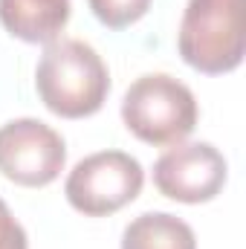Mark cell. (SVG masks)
Here are the masks:
<instances>
[{"label":"cell","mask_w":246,"mask_h":249,"mask_svg":"<svg viewBox=\"0 0 246 249\" xmlns=\"http://www.w3.org/2000/svg\"><path fill=\"white\" fill-rule=\"evenodd\" d=\"M87 3L107 29H124L136 23L151 6V0H87Z\"/></svg>","instance_id":"9c48e42d"},{"label":"cell","mask_w":246,"mask_h":249,"mask_svg":"<svg viewBox=\"0 0 246 249\" xmlns=\"http://www.w3.org/2000/svg\"><path fill=\"white\" fill-rule=\"evenodd\" d=\"M197 116L194 93L168 72H145L124 90L122 122L145 145L185 142L197 127Z\"/></svg>","instance_id":"7a4b0ae2"},{"label":"cell","mask_w":246,"mask_h":249,"mask_svg":"<svg viewBox=\"0 0 246 249\" xmlns=\"http://www.w3.org/2000/svg\"><path fill=\"white\" fill-rule=\"evenodd\" d=\"M67 162L61 133L41 119H12L0 124V174L23 188H44L58 180Z\"/></svg>","instance_id":"5b68a950"},{"label":"cell","mask_w":246,"mask_h":249,"mask_svg":"<svg viewBox=\"0 0 246 249\" xmlns=\"http://www.w3.org/2000/svg\"><path fill=\"white\" fill-rule=\"evenodd\" d=\"M154 186L177 203H209L226 186V160L211 142H177L154 162Z\"/></svg>","instance_id":"8992f818"},{"label":"cell","mask_w":246,"mask_h":249,"mask_svg":"<svg viewBox=\"0 0 246 249\" xmlns=\"http://www.w3.org/2000/svg\"><path fill=\"white\" fill-rule=\"evenodd\" d=\"M145 171L136 157L124 151H99L75 162L67 174L64 194L70 206L87 217H105L139 197Z\"/></svg>","instance_id":"277c9868"},{"label":"cell","mask_w":246,"mask_h":249,"mask_svg":"<svg viewBox=\"0 0 246 249\" xmlns=\"http://www.w3.org/2000/svg\"><path fill=\"white\" fill-rule=\"evenodd\" d=\"M70 20V0H0V23L26 44H50Z\"/></svg>","instance_id":"52a82bcc"},{"label":"cell","mask_w":246,"mask_h":249,"mask_svg":"<svg viewBox=\"0 0 246 249\" xmlns=\"http://www.w3.org/2000/svg\"><path fill=\"white\" fill-rule=\"evenodd\" d=\"M177 47L183 61L206 75L241 67L246 50L244 0H188Z\"/></svg>","instance_id":"3957f363"},{"label":"cell","mask_w":246,"mask_h":249,"mask_svg":"<svg viewBox=\"0 0 246 249\" xmlns=\"http://www.w3.org/2000/svg\"><path fill=\"white\" fill-rule=\"evenodd\" d=\"M0 249H29L23 226L15 220V214L3 200H0Z\"/></svg>","instance_id":"30bf717a"},{"label":"cell","mask_w":246,"mask_h":249,"mask_svg":"<svg viewBox=\"0 0 246 249\" xmlns=\"http://www.w3.org/2000/svg\"><path fill=\"white\" fill-rule=\"evenodd\" d=\"M35 87L47 110L55 116L84 119L102 110L110 93V72L90 44L78 38H55L38 61Z\"/></svg>","instance_id":"6da1fadb"},{"label":"cell","mask_w":246,"mask_h":249,"mask_svg":"<svg viewBox=\"0 0 246 249\" xmlns=\"http://www.w3.org/2000/svg\"><path fill=\"white\" fill-rule=\"evenodd\" d=\"M122 249H197V238L180 217L168 212H145L124 226Z\"/></svg>","instance_id":"ba28073f"}]
</instances>
